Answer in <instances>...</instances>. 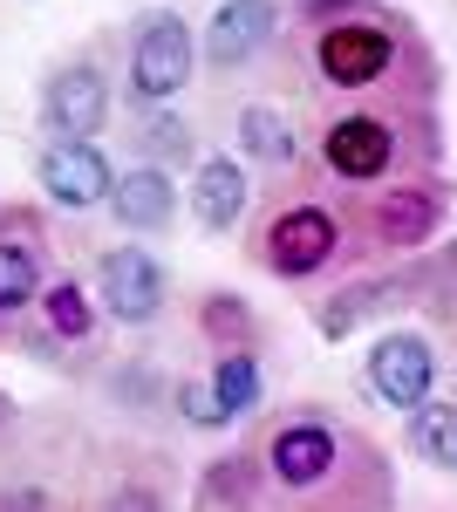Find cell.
<instances>
[{
    "mask_svg": "<svg viewBox=\"0 0 457 512\" xmlns=\"http://www.w3.org/2000/svg\"><path fill=\"white\" fill-rule=\"evenodd\" d=\"M253 512H389V465L328 410H280L253 444Z\"/></svg>",
    "mask_w": 457,
    "mask_h": 512,
    "instance_id": "cell-1",
    "label": "cell"
},
{
    "mask_svg": "<svg viewBox=\"0 0 457 512\" xmlns=\"http://www.w3.org/2000/svg\"><path fill=\"white\" fill-rule=\"evenodd\" d=\"M314 82L342 89V96H376L396 82V69L423 62L410 28H396L389 14H328L314 28Z\"/></svg>",
    "mask_w": 457,
    "mask_h": 512,
    "instance_id": "cell-2",
    "label": "cell"
},
{
    "mask_svg": "<svg viewBox=\"0 0 457 512\" xmlns=\"http://www.w3.org/2000/svg\"><path fill=\"white\" fill-rule=\"evenodd\" d=\"M417 123L396 117V110H348L321 130V171L335 178V185H382V178H396V171H410V158H430L437 151V137L423 130L410 137Z\"/></svg>",
    "mask_w": 457,
    "mask_h": 512,
    "instance_id": "cell-3",
    "label": "cell"
},
{
    "mask_svg": "<svg viewBox=\"0 0 457 512\" xmlns=\"http://www.w3.org/2000/svg\"><path fill=\"white\" fill-rule=\"evenodd\" d=\"M48 280H55V239L41 205H0V342H28Z\"/></svg>",
    "mask_w": 457,
    "mask_h": 512,
    "instance_id": "cell-4",
    "label": "cell"
},
{
    "mask_svg": "<svg viewBox=\"0 0 457 512\" xmlns=\"http://www.w3.org/2000/svg\"><path fill=\"white\" fill-rule=\"evenodd\" d=\"M342 246H348V226L328 205H314V198H280L267 219L253 226V260H260L273 280L328 274V267L342 260Z\"/></svg>",
    "mask_w": 457,
    "mask_h": 512,
    "instance_id": "cell-5",
    "label": "cell"
},
{
    "mask_svg": "<svg viewBox=\"0 0 457 512\" xmlns=\"http://www.w3.org/2000/svg\"><path fill=\"white\" fill-rule=\"evenodd\" d=\"M191 69H198V41H191L185 14L171 7H151L130 35V103L144 110H164L171 96H185Z\"/></svg>",
    "mask_w": 457,
    "mask_h": 512,
    "instance_id": "cell-6",
    "label": "cell"
},
{
    "mask_svg": "<svg viewBox=\"0 0 457 512\" xmlns=\"http://www.w3.org/2000/svg\"><path fill=\"white\" fill-rule=\"evenodd\" d=\"M369 246L382 253H417L444 233V178H403V185H382L369 198V219H362Z\"/></svg>",
    "mask_w": 457,
    "mask_h": 512,
    "instance_id": "cell-7",
    "label": "cell"
},
{
    "mask_svg": "<svg viewBox=\"0 0 457 512\" xmlns=\"http://www.w3.org/2000/svg\"><path fill=\"white\" fill-rule=\"evenodd\" d=\"M164 267L151 260V246H137V239H123L110 246L103 260H96V301H103V315L123 321V328H151L164 315Z\"/></svg>",
    "mask_w": 457,
    "mask_h": 512,
    "instance_id": "cell-8",
    "label": "cell"
},
{
    "mask_svg": "<svg viewBox=\"0 0 457 512\" xmlns=\"http://www.w3.org/2000/svg\"><path fill=\"white\" fill-rule=\"evenodd\" d=\"M41 123L55 137H69V144H96V130L110 123V76H103L96 55H76V62H62L48 76V89H41Z\"/></svg>",
    "mask_w": 457,
    "mask_h": 512,
    "instance_id": "cell-9",
    "label": "cell"
},
{
    "mask_svg": "<svg viewBox=\"0 0 457 512\" xmlns=\"http://www.w3.org/2000/svg\"><path fill=\"white\" fill-rule=\"evenodd\" d=\"M369 390L382 403H396V410H423L430 390H437V349L423 342L417 328L376 335V349H369Z\"/></svg>",
    "mask_w": 457,
    "mask_h": 512,
    "instance_id": "cell-10",
    "label": "cell"
},
{
    "mask_svg": "<svg viewBox=\"0 0 457 512\" xmlns=\"http://www.w3.org/2000/svg\"><path fill=\"white\" fill-rule=\"evenodd\" d=\"M35 178H41V192H48L55 212H96V205H110V192H116L110 158H103L96 144H69V137H55V144L41 151Z\"/></svg>",
    "mask_w": 457,
    "mask_h": 512,
    "instance_id": "cell-11",
    "label": "cell"
},
{
    "mask_svg": "<svg viewBox=\"0 0 457 512\" xmlns=\"http://www.w3.org/2000/svg\"><path fill=\"white\" fill-rule=\"evenodd\" d=\"M185 205L212 239L239 233V226H246V205H253L246 164L239 158H198V171H191V185H185Z\"/></svg>",
    "mask_w": 457,
    "mask_h": 512,
    "instance_id": "cell-12",
    "label": "cell"
},
{
    "mask_svg": "<svg viewBox=\"0 0 457 512\" xmlns=\"http://www.w3.org/2000/svg\"><path fill=\"white\" fill-rule=\"evenodd\" d=\"M273 28H280V7L273 0H219L212 28H205V62L219 76H232V69H246L273 41Z\"/></svg>",
    "mask_w": 457,
    "mask_h": 512,
    "instance_id": "cell-13",
    "label": "cell"
},
{
    "mask_svg": "<svg viewBox=\"0 0 457 512\" xmlns=\"http://www.w3.org/2000/svg\"><path fill=\"white\" fill-rule=\"evenodd\" d=\"M110 212L116 226L130 239L144 233H164L171 219H178V185H171V171H157V164H130V171H116V192H110Z\"/></svg>",
    "mask_w": 457,
    "mask_h": 512,
    "instance_id": "cell-14",
    "label": "cell"
},
{
    "mask_svg": "<svg viewBox=\"0 0 457 512\" xmlns=\"http://www.w3.org/2000/svg\"><path fill=\"white\" fill-rule=\"evenodd\" d=\"M41 328L62 342V349H96V321H103V301H96V287H82L76 274H55L48 280V294H41Z\"/></svg>",
    "mask_w": 457,
    "mask_h": 512,
    "instance_id": "cell-15",
    "label": "cell"
},
{
    "mask_svg": "<svg viewBox=\"0 0 457 512\" xmlns=\"http://www.w3.org/2000/svg\"><path fill=\"white\" fill-rule=\"evenodd\" d=\"M205 383H212V396H219V410H226L232 424L260 410V362H253V349H226L219 362H212Z\"/></svg>",
    "mask_w": 457,
    "mask_h": 512,
    "instance_id": "cell-16",
    "label": "cell"
},
{
    "mask_svg": "<svg viewBox=\"0 0 457 512\" xmlns=\"http://www.w3.org/2000/svg\"><path fill=\"white\" fill-rule=\"evenodd\" d=\"M410 451L437 472H457V403L430 396L423 410H410Z\"/></svg>",
    "mask_w": 457,
    "mask_h": 512,
    "instance_id": "cell-17",
    "label": "cell"
},
{
    "mask_svg": "<svg viewBox=\"0 0 457 512\" xmlns=\"http://www.w3.org/2000/svg\"><path fill=\"white\" fill-rule=\"evenodd\" d=\"M239 151H253V158H267V164H301L294 130H287L280 110H267V103H246V110H239Z\"/></svg>",
    "mask_w": 457,
    "mask_h": 512,
    "instance_id": "cell-18",
    "label": "cell"
},
{
    "mask_svg": "<svg viewBox=\"0 0 457 512\" xmlns=\"http://www.w3.org/2000/svg\"><path fill=\"white\" fill-rule=\"evenodd\" d=\"M198 335L219 342V355L253 349V308H246L239 294H205V301H198Z\"/></svg>",
    "mask_w": 457,
    "mask_h": 512,
    "instance_id": "cell-19",
    "label": "cell"
},
{
    "mask_svg": "<svg viewBox=\"0 0 457 512\" xmlns=\"http://www.w3.org/2000/svg\"><path fill=\"white\" fill-rule=\"evenodd\" d=\"M137 144H144V164H157V171H178V164L198 158V137H191V123H185V117H164V110H157V117L137 130Z\"/></svg>",
    "mask_w": 457,
    "mask_h": 512,
    "instance_id": "cell-20",
    "label": "cell"
},
{
    "mask_svg": "<svg viewBox=\"0 0 457 512\" xmlns=\"http://www.w3.org/2000/svg\"><path fill=\"white\" fill-rule=\"evenodd\" d=\"M96 512H171V485L130 465V472L110 478V492H103V506H96Z\"/></svg>",
    "mask_w": 457,
    "mask_h": 512,
    "instance_id": "cell-21",
    "label": "cell"
},
{
    "mask_svg": "<svg viewBox=\"0 0 457 512\" xmlns=\"http://www.w3.org/2000/svg\"><path fill=\"white\" fill-rule=\"evenodd\" d=\"M178 410H185V424H205V431H226V424H232L205 376H185V383H178Z\"/></svg>",
    "mask_w": 457,
    "mask_h": 512,
    "instance_id": "cell-22",
    "label": "cell"
},
{
    "mask_svg": "<svg viewBox=\"0 0 457 512\" xmlns=\"http://www.w3.org/2000/svg\"><path fill=\"white\" fill-rule=\"evenodd\" d=\"M14 431H21V403L0 390V437H14Z\"/></svg>",
    "mask_w": 457,
    "mask_h": 512,
    "instance_id": "cell-23",
    "label": "cell"
}]
</instances>
